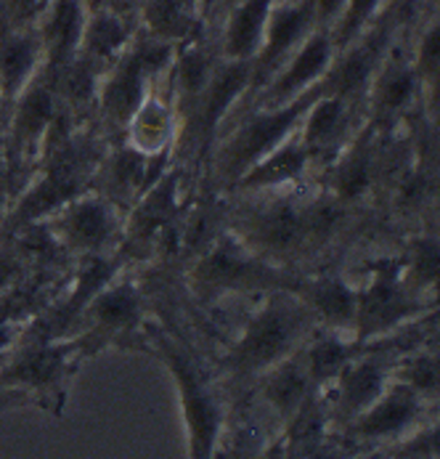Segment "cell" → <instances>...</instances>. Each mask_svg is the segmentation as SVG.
<instances>
[{
    "label": "cell",
    "instance_id": "obj_3",
    "mask_svg": "<svg viewBox=\"0 0 440 459\" xmlns=\"http://www.w3.org/2000/svg\"><path fill=\"white\" fill-rule=\"evenodd\" d=\"M141 351L157 356L176 385L186 425V457L218 459L231 411V398L223 391L220 380L204 369L196 353L173 329L151 319L143 327Z\"/></svg>",
    "mask_w": 440,
    "mask_h": 459
},
{
    "label": "cell",
    "instance_id": "obj_7",
    "mask_svg": "<svg viewBox=\"0 0 440 459\" xmlns=\"http://www.w3.org/2000/svg\"><path fill=\"white\" fill-rule=\"evenodd\" d=\"M196 178L186 168L170 165L141 197L125 210L117 255L127 268L176 271L178 226Z\"/></svg>",
    "mask_w": 440,
    "mask_h": 459
},
{
    "label": "cell",
    "instance_id": "obj_6",
    "mask_svg": "<svg viewBox=\"0 0 440 459\" xmlns=\"http://www.w3.org/2000/svg\"><path fill=\"white\" fill-rule=\"evenodd\" d=\"M88 359L77 334L40 337L24 329V334L0 356V406L30 403L59 417L69 385Z\"/></svg>",
    "mask_w": 440,
    "mask_h": 459
},
{
    "label": "cell",
    "instance_id": "obj_2",
    "mask_svg": "<svg viewBox=\"0 0 440 459\" xmlns=\"http://www.w3.org/2000/svg\"><path fill=\"white\" fill-rule=\"evenodd\" d=\"M107 146L109 141L93 123L72 126L62 115L43 160L13 199L0 237L46 221L64 202L91 189Z\"/></svg>",
    "mask_w": 440,
    "mask_h": 459
},
{
    "label": "cell",
    "instance_id": "obj_5",
    "mask_svg": "<svg viewBox=\"0 0 440 459\" xmlns=\"http://www.w3.org/2000/svg\"><path fill=\"white\" fill-rule=\"evenodd\" d=\"M314 184L276 192L220 195L223 223L260 258L287 271H308V237H306V202Z\"/></svg>",
    "mask_w": 440,
    "mask_h": 459
},
{
    "label": "cell",
    "instance_id": "obj_10",
    "mask_svg": "<svg viewBox=\"0 0 440 459\" xmlns=\"http://www.w3.org/2000/svg\"><path fill=\"white\" fill-rule=\"evenodd\" d=\"M411 348L409 332H398L387 340L361 345L358 353L342 367V372L318 394L332 433L342 430L350 420L367 411L393 380V364L401 351Z\"/></svg>",
    "mask_w": 440,
    "mask_h": 459
},
{
    "label": "cell",
    "instance_id": "obj_11",
    "mask_svg": "<svg viewBox=\"0 0 440 459\" xmlns=\"http://www.w3.org/2000/svg\"><path fill=\"white\" fill-rule=\"evenodd\" d=\"M123 221L125 210L91 186L82 195L64 202L40 223L51 231V237L72 261H80L91 255L117 253Z\"/></svg>",
    "mask_w": 440,
    "mask_h": 459
},
{
    "label": "cell",
    "instance_id": "obj_25",
    "mask_svg": "<svg viewBox=\"0 0 440 459\" xmlns=\"http://www.w3.org/2000/svg\"><path fill=\"white\" fill-rule=\"evenodd\" d=\"M138 35V24L112 8L88 11V22L82 30V40L77 56L93 65L101 74L115 66Z\"/></svg>",
    "mask_w": 440,
    "mask_h": 459
},
{
    "label": "cell",
    "instance_id": "obj_12",
    "mask_svg": "<svg viewBox=\"0 0 440 459\" xmlns=\"http://www.w3.org/2000/svg\"><path fill=\"white\" fill-rule=\"evenodd\" d=\"M438 403L425 401L411 388H406L398 380H390L384 394L377 401L361 411L356 420H350L342 430L334 433V438L350 444V446H364V449H390L417 433L419 428L436 422L438 417Z\"/></svg>",
    "mask_w": 440,
    "mask_h": 459
},
{
    "label": "cell",
    "instance_id": "obj_21",
    "mask_svg": "<svg viewBox=\"0 0 440 459\" xmlns=\"http://www.w3.org/2000/svg\"><path fill=\"white\" fill-rule=\"evenodd\" d=\"M315 184L314 157L298 133L281 141L273 152H268L260 162L226 192V195H247V192H276V189H298Z\"/></svg>",
    "mask_w": 440,
    "mask_h": 459
},
{
    "label": "cell",
    "instance_id": "obj_16",
    "mask_svg": "<svg viewBox=\"0 0 440 459\" xmlns=\"http://www.w3.org/2000/svg\"><path fill=\"white\" fill-rule=\"evenodd\" d=\"M367 123V112L364 104L358 101H348L342 96L329 93L326 88L314 99V104L308 107L298 135L306 143L308 154L314 157L315 173L361 131V126Z\"/></svg>",
    "mask_w": 440,
    "mask_h": 459
},
{
    "label": "cell",
    "instance_id": "obj_32",
    "mask_svg": "<svg viewBox=\"0 0 440 459\" xmlns=\"http://www.w3.org/2000/svg\"><path fill=\"white\" fill-rule=\"evenodd\" d=\"M427 3H433V0H390L384 16H387L390 22H395L398 27H406Z\"/></svg>",
    "mask_w": 440,
    "mask_h": 459
},
{
    "label": "cell",
    "instance_id": "obj_34",
    "mask_svg": "<svg viewBox=\"0 0 440 459\" xmlns=\"http://www.w3.org/2000/svg\"><path fill=\"white\" fill-rule=\"evenodd\" d=\"M315 8V22L321 30H332L334 22L340 19L342 8H345V0H314Z\"/></svg>",
    "mask_w": 440,
    "mask_h": 459
},
{
    "label": "cell",
    "instance_id": "obj_13",
    "mask_svg": "<svg viewBox=\"0 0 440 459\" xmlns=\"http://www.w3.org/2000/svg\"><path fill=\"white\" fill-rule=\"evenodd\" d=\"M364 112H367V123L375 126L377 131H395L419 115L427 117L425 91L409 59L403 43V27L398 30L393 46L387 48L382 65L377 66L369 82V91L364 96Z\"/></svg>",
    "mask_w": 440,
    "mask_h": 459
},
{
    "label": "cell",
    "instance_id": "obj_14",
    "mask_svg": "<svg viewBox=\"0 0 440 459\" xmlns=\"http://www.w3.org/2000/svg\"><path fill=\"white\" fill-rule=\"evenodd\" d=\"M334 56H337V46L332 40V32L318 27L292 51V56L279 66L260 88L252 91L242 104L279 107V104L300 99L303 93L324 85Z\"/></svg>",
    "mask_w": 440,
    "mask_h": 459
},
{
    "label": "cell",
    "instance_id": "obj_15",
    "mask_svg": "<svg viewBox=\"0 0 440 459\" xmlns=\"http://www.w3.org/2000/svg\"><path fill=\"white\" fill-rule=\"evenodd\" d=\"M314 314L315 327L350 334L356 329V281L342 261L315 265L298 276L292 287Z\"/></svg>",
    "mask_w": 440,
    "mask_h": 459
},
{
    "label": "cell",
    "instance_id": "obj_22",
    "mask_svg": "<svg viewBox=\"0 0 440 459\" xmlns=\"http://www.w3.org/2000/svg\"><path fill=\"white\" fill-rule=\"evenodd\" d=\"M176 133H178V120H176V107L165 74L151 85V91L130 117L123 141L146 157H173Z\"/></svg>",
    "mask_w": 440,
    "mask_h": 459
},
{
    "label": "cell",
    "instance_id": "obj_19",
    "mask_svg": "<svg viewBox=\"0 0 440 459\" xmlns=\"http://www.w3.org/2000/svg\"><path fill=\"white\" fill-rule=\"evenodd\" d=\"M245 394L263 409V414L273 422V428L284 433L315 391L306 361L298 351L281 364H276L273 369H268L265 375H260Z\"/></svg>",
    "mask_w": 440,
    "mask_h": 459
},
{
    "label": "cell",
    "instance_id": "obj_29",
    "mask_svg": "<svg viewBox=\"0 0 440 459\" xmlns=\"http://www.w3.org/2000/svg\"><path fill=\"white\" fill-rule=\"evenodd\" d=\"M387 3L390 0H345V8L340 13V19L334 22V27L329 30L332 32V40L340 48L350 46L356 38H361L367 30H372L379 19L384 16L387 11Z\"/></svg>",
    "mask_w": 440,
    "mask_h": 459
},
{
    "label": "cell",
    "instance_id": "obj_26",
    "mask_svg": "<svg viewBox=\"0 0 440 459\" xmlns=\"http://www.w3.org/2000/svg\"><path fill=\"white\" fill-rule=\"evenodd\" d=\"M85 22H88L85 0H48L40 19L35 22L46 48V72L59 69L77 56Z\"/></svg>",
    "mask_w": 440,
    "mask_h": 459
},
{
    "label": "cell",
    "instance_id": "obj_30",
    "mask_svg": "<svg viewBox=\"0 0 440 459\" xmlns=\"http://www.w3.org/2000/svg\"><path fill=\"white\" fill-rule=\"evenodd\" d=\"M32 276V268L11 237H0V295L11 292Z\"/></svg>",
    "mask_w": 440,
    "mask_h": 459
},
{
    "label": "cell",
    "instance_id": "obj_18",
    "mask_svg": "<svg viewBox=\"0 0 440 459\" xmlns=\"http://www.w3.org/2000/svg\"><path fill=\"white\" fill-rule=\"evenodd\" d=\"M170 165L173 157H146L133 146H127L123 138L109 141L99 162L93 189L112 199L117 207L127 210Z\"/></svg>",
    "mask_w": 440,
    "mask_h": 459
},
{
    "label": "cell",
    "instance_id": "obj_1",
    "mask_svg": "<svg viewBox=\"0 0 440 459\" xmlns=\"http://www.w3.org/2000/svg\"><path fill=\"white\" fill-rule=\"evenodd\" d=\"M315 329L314 314L295 290H273L247 303L242 327L218 361L223 391L229 398L250 391L260 375L298 353Z\"/></svg>",
    "mask_w": 440,
    "mask_h": 459
},
{
    "label": "cell",
    "instance_id": "obj_8",
    "mask_svg": "<svg viewBox=\"0 0 440 459\" xmlns=\"http://www.w3.org/2000/svg\"><path fill=\"white\" fill-rule=\"evenodd\" d=\"M149 308L146 273L138 268H123L82 308L74 334L82 340L88 356L107 348H141Z\"/></svg>",
    "mask_w": 440,
    "mask_h": 459
},
{
    "label": "cell",
    "instance_id": "obj_28",
    "mask_svg": "<svg viewBox=\"0 0 440 459\" xmlns=\"http://www.w3.org/2000/svg\"><path fill=\"white\" fill-rule=\"evenodd\" d=\"M393 380L403 383L425 401L438 403V345L430 340L401 351L393 364Z\"/></svg>",
    "mask_w": 440,
    "mask_h": 459
},
{
    "label": "cell",
    "instance_id": "obj_23",
    "mask_svg": "<svg viewBox=\"0 0 440 459\" xmlns=\"http://www.w3.org/2000/svg\"><path fill=\"white\" fill-rule=\"evenodd\" d=\"M46 69V48L35 24L0 22V112Z\"/></svg>",
    "mask_w": 440,
    "mask_h": 459
},
{
    "label": "cell",
    "instance_id": "obj_20",
    "mask_svg": "<svg viewBox=\"0 0 440 459\" xmlns=\"http://www.w3.org/2000/svg\"><path fill=\"white\" fill-rule=\"evenodd\" d=\"M273 3L276 0H226L220 3L215 22L204 16L223 62H255Z\"/></svg>",
    "mask_w": 440,
    "mask_h": 459
},
{
    "label": "cell",
    "instance_id": "obj_17",
    "mask_svg": "<svg viewBox=\"0 0 440 459\" xmlns=\"http://www.w3.org/2000/svg\"><path fill=\"white\" fill-rule=\"evenodd\" d=\"M314 30H318L314 0H276L265 22L263 46L252 62V91L284 65Z\"/></svg>",
    "mask_w": 440,
    "mask_h": 459
},
{
    "label": "cell",
    "instance_id": "obj_9",
    "mask_svg": "<svg viewBox=\"0 0 440 459\" xmlns=\"http://www.w3.org/2000/svg\"><path fill=\"white\" fill-rule=\"evenodd\" d=\"M59 117L62 109L46 69L0 112V141L16 195L43 160Z\"/></svg>",
    "mask_w": 440,
    "mask_h": 459
},
{
    "label": "cell",
    "instance_id": "obj_4",
    "mask_svg": "<svg viewBox=\"0 0 440 459\" xmlns=\"http://www.w3.org/2000/svg\"><path fill=\"white\" fill-rule=\"evenodd\" d=\"M176 276L199 308H215L231 300H257L273 290H292L300 273L260 258L239 237L223 229Z\"/></svg>",
    "mask_w": 440,
    "mask_h": 459
},
{
    "label": "cell",
    "instance_id": "obj_27",
    "mask_svg": "<svg viewBox=\"0 0 440 459\" xmlns=\"http://www.w3.org/2000/svg\"><path fill=\"white\" fill-rule=\"evenodd\" d=\"M358 348L361 345L350 334L315 329L306 340V345L300 348V356L306 361V369H308L315 394H321L342 372V367L358 353Z\"/></svg>",
    "mask_w": 440,
    "mask_h": 459
},
{
    "label": "cell",
    "instance_id": "obj_35",
    "mask_svg": "<svg viewBox=\"0 0 440 459\" xmlns=\"http://www.w3.org/2000/svg\"><path fill=\"white\" fill-rule=\"evenodd\" d=\"M107 8H112V11L123 13V16L133 19V22L138 24V13H141V8H143V0H109V5H107Z\"/></svg>",
    "mask_w": 440,
    "mask_h": 459
},
{
    "label": "cell",
    "instance_id": "obj_31",
    "mask_svg": "<svg viewBox=\"0 0 440 459\" xmlns=\"http://www.w3.org/2000/svg\"><path fill=\"white\" fill-rule=\"evenodd\" d=\"M48 0H0V22L3 24H35Z\"/></svg>",
    "mask_w": 440,
    "mask_h": 459
},
{
    "label": "cell",
    "instance_id": "obj_33",
    "mask_svg": "<svg viewBox=\"0 0 440 459\" xmlns=\"http://www.w3.org/2000/svg\"><path fill=\"white\" fill-rule=\"evenodd\" d=\"M16 199V186L11 181V173H8V162H5V154H3V141H0V231H3V223L11 212V204Z\"/></svg>",
    "mask_w": 440,
    "mask_h": 459
},
{
    "label": "cell",
    "instance_id": "obj_24",
    "mask_svg": "<svg viewBox=\"0 0 440 459\" xmlns=\"http://www.w3.org/2000/svg\"><path fill=\"white\" fill-rule=\"evenodd\" d=\"M395 250L403 281L425 300L438 303V221L395 231Z\"/></svg>",
    "mask_w": 440,
    "mask_h": 459
}]
</instances>
